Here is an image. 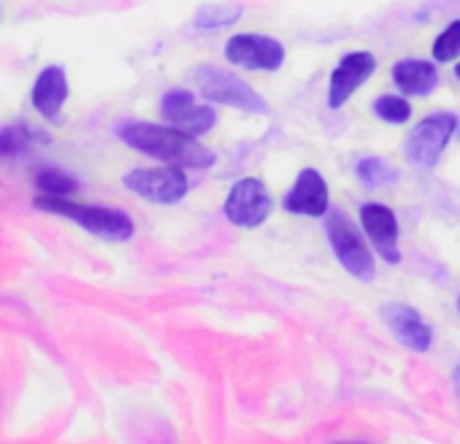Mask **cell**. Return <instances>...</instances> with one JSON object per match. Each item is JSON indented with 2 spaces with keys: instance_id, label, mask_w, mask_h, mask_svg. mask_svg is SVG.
Wrapping results in <instances>:
<instances>
[{
  "instance_id": "2e32d148",
  "label": "cell",
  "mask_w": 460,
  "mask_h": 444,
  "mask_svg": "<svg viewBox=\"0 0 460 444\" xmlns=\"http://www.w3.org/2000/svg\"><path fill=\"white\" fill-rule=\"evenodd\" d=\"M242 14H244V9L236 6V4H208L195 14V28L219 31V28H227V25H234L236 20H242Z\"/></svg>"
},
{
  "instance_id": "9c48e42d",
  "label": "cell",
  "mask_w": 460,
  "mask_h": 444,
  "mask_svg": "<svg viewBox=\"0 0 460 444\" xmlns=\"http://www.w3.org/2000/svg\"><path fill=\"white\" fill-rule=\"evenodd\" d=\"M160 109L171 128H179L195 138L200 133H208L217 122V111L211 106H200L190 90H168Z\"/></svg>"
},
{
  "instance_id": "ffe728a7",
  "label": "cell",
  "mask_w": 460,
  "mask_h": 444,
  "mask_svg": "<svg viewBox=\"0 0 460 444\" xmlns=\"http://www.w3.org/2000/svg\"><path fill=\"white\" fill-rule=\"evenodd\" d=\"M36 182L44 195H74L79 187L74 176H68L66 171H58V168H41Z\"/></svg>"
},
{
  "instance_id": "52a82bcc",
  "label": "cell",
  "mask_w": 460,
  "mask_h": 444,
  "mask_svg": "<svg viewBox=\"0 0 460 444\" xmlns=\"http://www.w3.org/2000/svg\"><path fill=\"white\" fill-rule=\"evenodd\" d=\"M125 187L152 203L171 206L187 195L190 182H187L181 165H163V168H133L125 176Z\"/></svg>"
},
{
  "instance_id": "277c9868",
  "label": "cell",
  "mask_w": 460,
  "mask_h": 444,
  "mask_svg": "<svg viewBox=\"0 0 460 444\" xmlns=\"http://www.w3.org/2000/svg\"><path fill=\"white\" fill-rule=\"evenodd\" d=\"M325 234H328V242H331V247H333L339 263H341L352 277H358L360 282H371L374 274H376L371 250L366 247L363 236L358 234V228L352 226L349 217H347L341 209H331V211H328Z\"/></svg>"
},
{
  "instance_id": "44dd1931",
  "label": "cell",
  "mask_w": 460,
  "mask_h": 444,
  "mask_svg": "<svg viewBox=\"0 0 460 444\" xmlns=\"http://www.w3.org/2000/svg\"><path fill=\"white\" fill-rule=\"evenodd\" d=\"M460 58V20L449 22L447 31L433 41V60L436 63H452Z\"/></svg>"
},
{
  "instance_id": "9a60e30c",
  "label": "cell",
  "mask_w": 460,
  "mask_h": 444,
  "mask_svg": "<svg viewBox=\"0 0 460 444\" xmlns=\"http://www.w3.org/2000/svg\"><path fill=\"white\" fill-rule=\"evenodd\" d=\"M393 82L406 95H428L438 82V71L428 60H401L393 66Z\"/></svg>"
},
{
  "instance_id": "ba28073f",
  "label": "cell",
  "mask_w": 460,
  "mask_h": 444,
  "mask_svg": "<svg viewBox=\"0 0 460 444\" xmlns=\"http://www.w3.org/2000/svg\"><path fill=\"white\" fill-rule=\"evenodd\" d=\"M225 58L227 63L247 71H277L285 63V47L271 36L242 33L227 41Z\"/></svg>"
},
{
  "instance_id": "4fadbf2b",
  "label": "cell",
  "mask_w": 460,
  "mask_h": 444,
  "mask_svg": "<svg viewBox=\"0 0 460 444\" xmlns=\"http://www.w3.org/2000/svg\"><path fill=\"white\" fill-rule=\"evenodd\" d=\"M382 317H385L387 328L393 331V336L403 347H409L414 352H428L430 350L433 333H430V328H428V323L422 320L420 312H414L406 304H385Z\"/></svg>"
},
{
  "instance_id": "8fae6325",
  "label": "cell",
  "mask_w": 460,
  "mask_h": 444,
  "mask_svg": "<svg viewBox=\"0 0 460 444\" xmlns=\"http://www.w3.org/2000/svg\"><path fill=\"white\" fill-rule=\"evenodd\" d=\"M360 222H363L366 236L376 247V253L387 263H393V266L401 263V253H398V219H395L393 209H387L382 203H363Z\"/></svg>"
},
{
  "instance_id": "30bf717a",
  "label": "cell",
  "mask_w": 460,
  "mask_h": 444,
  "mask_svg": "<svg viewBox=\"0 0 460 444\" xmlns=\"http://www.w3.org/2000/svg\"><path fill=\"white\" fill-rule=\"evenodd\" d=\"M376 71V58L371 52H349L336 71L331 74V84H328V106L331 109H341L363 84L366 79H371Z\"/></svg>"
},
{
  "instance_id": "3957f363",
  "label": "cell",
  "mask_w": 460,
  "mask_h": 444,
  "mask_svg": "<svg viewBox=\"0 0 460 444\" xmlns=\"http://www.w3.org/2000/svg\"><path fill=\"white\" fill-rule=\"evenodd\" d=\"M195 84H198V93L211 101V103H219V106H234L239 111H247V114H269V103L250 87L244 84L239 76L227 74L222 68H214V66H198L195 71Z\"/></svg>"
},
{
  "instance_id": "7a4b0ae2",
  "label": "cell",
  "mask_w": 460,
  "mask_h": 444,
  "mask_svg": "<svg viewBox=\"0 0 460 444\" xmlns=\"http://www.w3.org/2000/svg\"><path fill=\"white\" fill-rule=\"evenodd\" d=\"M36 206L60 217H68L76 226H82L84 231L109 239V242H128L133 236V219L119 211V209H109V206H87V203H76L68 195H39Z\"/></svg>"
},
{
  "instance_id": "ac0fdd59",
  "label": "cell",
  "mask_w": 460,
  "mask_h": 444,
  "mask_svg": "<svg viewBox=\"0 0 460 444\" xmlns=\"http://www.w3.org/2000/svg\"><path fill=\"white\" fill-rule=\"evenodd\" d=\"M363 187H387L398 179V168L385 163L382 157H363L355 168Z\"/></svg>"
},
{
  "instance_id": "8992f818",
  "label": "cell",
  "mask_w": 460,
  "mask_h": 444,
  "mask_svg": "<svg viewBox=\"0 0 460 444\" xmlns=\"http://www.w3.org/2000/svg\"><path fill=\"white\" fill-rule=\"evenodd\" d=\"M271 209H274L271 192L255 176L239 179L234 187H230V192L225 198V217L239 228L263 226V222L271 217Z\"/></svg>"
},
{
  "instance_id": "d6986e66",
  "label": "cell",
  "mask_w": 460,
  "mask_h": 444,
  "mask_svg": "<svg viewBox=\"0 0 460 444\" xmlns=\"http://www.w3.org/2000/svg\"><path fill=\"white\" fill-rule=\"evenodd\" d=\"M374 114H376L382 122L403 125V122L411 117V106H409V101H403L401 95H379V98L374 101Z\"/></svg>"
},
{
  "instance_id": "7402d4cb",
  "label": "cell",
  "mask_w": 460,
  "mask_h": 444,
  "mask_svg": "<svg viewBox=\"0 0 460 444\" xmlns=\"http://www.w3.org/2000/svg\"><path fill=\"white\" fill-rule=\"evenodd\" d=\"M455 387H457V395H460V366L455 369Z\"/></svg>"
},
{
  "instance_id": "d4e9b609",
  "label": "cell",
  "mask_w": 460,
  "mask_h": 444,
  "mask_svg": "<svg viewBox=\"0 0 460 444\" xmlns=\"http://www.w3.org/2000/svg\"><path fill=\"white\" fill-rule=\"evenodd\" d=\"M457 306H460V296H457Z\"/></svg>"
},
{
  "instance_id": "7c38bea8",
  "label": "cell",
  "mask_w": 460,
  "mask_h": 444,
  "mask_svg": "<svg viewBox=\"0 0 460 444\" xmlns=\"http://www.w3.org/2000/svg\"><path fill=\"white\" fill-rule=\"evenodd\" d=\"M285 211L304 217H325L328 214V184L317 168H304L293 184V190L282 200Z\"/></svg>"
},
{
  "instance_id": "e0dca14e",
  "label": "cell",
  "mask_w": 460,
  "mask_h": 444,
  "mask_svg": "<svg viewBox=\"0 0 460 444\" xmlns=\"http://www.w3.org/2000/svg\"><path fill=\"white\" fill-rule=\"evenodd\" d=\"M36 133L28 122H14L0 128V160L4 157H17L25 149H31V144L36 141Z\"/></svg>"
},
{
  "instance_id": "5b68a950",
  "label": "cell",
  "mask_w": 460,
  "mask_h": 444,
  "mask_svg": "<svg viewBox=\"0 0 460 444\" xmlns=\"http://www.w3.org/2000/svg\"><path fill=\"white\" fill-rule=\"evenodd\" d=\"M455 130H457V117L449 111H436V114L420 120L406 138L409 163L420 165V168H433Z\"/></svg>"
},
{
  "instance_id": "5bb4252c",
  "label": "cell",
  "mask_w": 460,
  "mask_h": 444,
  "mask_svg": "<svg viewBox=\"0 0 460 444\" xmlns=\"http://www.w3.org/2000/svg\"><path fill=\"white\" fill-rule=\"evenodd\" d=\"M68 101V79L60 66H49L33 84V106L41 117L58 120Z\"/></svg>"
},
{
  "instance_id": "cb8c5ba5",
  "label": "cell",
  "mask_w": 460,
  "mask_h": 444,
  "mask_svg": "<svg viewBox=\"0 0 460 444\" xmlns=\"http://www.w3.org/2000/svg\"><path fill=\"white\" fill-rule=\"evenodd\" d=\"M457 138H460V122H457Z\"/></svg>"
},
{
  "instance_id": "6da1fadb",
  "label": "cell",
  "mask_w": 460,
  "mask_h": 444,
  "mask_svg": "<svg viewBox=\"0 0 460 444\" xmlns=\"http://www.w3.org/2000/svg\"><path fill=\"white\" fill-rule=\"evenodd\" d=\"M119 138L133 147L136 152H144L149 157L165 160L171 165H181V168H211L217 155L198 144L195 136L171 128V125H152V122H130L125 128H119Z\"/></svg>"
},
{
  "instance_id": "603a6c76",
  "label": "cell",
  "mask_w": 460,
  "mask_h": 444,
  "mask_svg": "<svg viewBox=\"0 0 460 444\" xmlns=\"http://www.w3.org/2000/svg\"><path fill=\"white\" fill-rule=\"evenodd\" d=\"M455 76L460 79V63H457V68H455Z\"/></svg>"
}]
</instances>
